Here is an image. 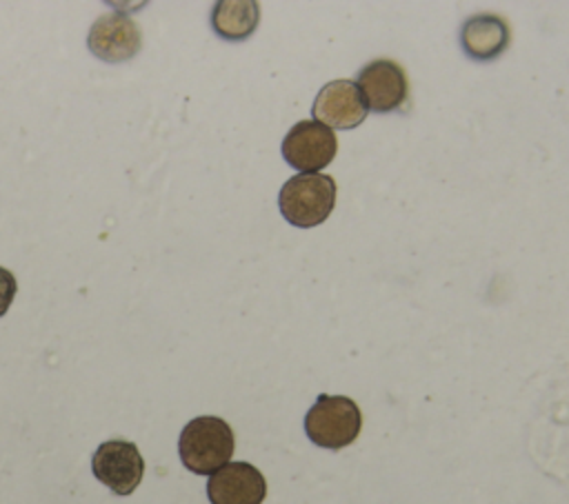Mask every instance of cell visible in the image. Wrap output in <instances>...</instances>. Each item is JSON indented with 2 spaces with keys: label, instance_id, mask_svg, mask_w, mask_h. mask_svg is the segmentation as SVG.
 <instances>
[{
  "label": "cell",
  "instance_id": "obj_8",
  "mask_svg": "<svg viewBox=\"0 0 569 504\" xmlns=\"http://www.w3.org/2000/svg\"><path fill=\"white\" fill-rule=\"evenodd\" d=\"M367 111L365 98L351 80L327 82L311 104L313 118L329 129H353L365 122Z\"/></svg>",
  "mask_w": 569,
  "mask_h": 504
},
{
  "label": "cell",
  "instance_id": "obj_1",
  "mask_svg": "<svg viewBox=\"0 0 569 504\" xmlns=\"http://www.w3.org/2000/svg\"><path fill=\"white\" fill-rule=\"evenodd\" d=\"M233 431L216 415H200L184 424L178 437V455L196 475H211L233 455Z\"/></svg>",
  "mask_w": 569,
  "mask_h": 504
},
{
  "label": "cell",
  "instance_id": "obj_9",
  "mask_svg": "<svg viewBox=\"0 0 569 504\" xmlns=\"http://www.w3.org/2000/svg\"><path fill=\"white\" fill-rule=\"evenodd\" d=\"M264 495V475L249 462H227L207 482L211 504H260Z\"/></svg>",
  "mask_w": 569,
  "mask_h": 504
},
{
  "label": "cell",
  "instance_id": "obj_11",
  "mask_svg": "<svg viewBox=\"0 0 569 504\" xmlns=\"http://www.w3.org/2000/svg\"><path fill=\"white\" fill-rule=\"evenodd\" d=\"M260 22V4L253 0H222L211 9V27L224 40H244Z\"/></svg>",
  "mask_w": 569,
  "mask_h": 504
},
{
  "label": "cell",
  "instance_id": "obj_6",
  "mask_svg": "<svg viewBox=\"0 0 569 504\" xmlns=\"http://www.w3.org/2000/svg\"><path fill=\"white\" fill-rule=\"evenodd\" d=\"M367 109L387 113L405 104L409 95V80L405 69L387 58L371 60L358 71L356 80Z\"/></svg>",
  "mask_w": 569,
  "mask_h": 504
},
{
  "label": "cell",
  "instance_id": "obj_5",
  "mask_svg": "<svg viewBox=\"0 0 569 504\" xmlns=\"http://www.w3.org/2000/svg\"><path fill=\"white\" fill-rule=\"evenodd\" d=\"M280 149L293 169L316 173L336 158L338 138L333 129L320 124L318 120H300L287 131Z\"/></svg>",
  "mask_w": 569,
  "mask_h": 504
},
{
  "label": "cell",
  "instance_id": "obj_12",
  "mask_svg": "<svg viewBox=\"0 0 569 504\" xmlns=\"http://www.w3.org/2000/svg\"><path fill=\"white\" fill-rule=\"evenodd\" d=\"M16 293H18L16 275H13L9 269L0 266V317L9 311V306H11L13 298H16Z\"/></svg>",
  "mask_w": 569,
  "mask_h": 504
},
{
  "label": "cell",
  "instance_id": "obj_3",
  "mask_svg": "<svg viewBox=\"0 0 569 504\" xmlns=\"http://www.w3.org/2000/svg\"><path fill=\"white\" fill-rule=\"evenodd\" d=\"M362 429V413L347 395L320 393L305 415L307 437L320 448H345Z\"/></svg>",
  "mask_w": 569,
  "mask_h": 504
},
{
  "label": "cell",
  "instance_id": "obj_2",
  "mask_svg": "<svg viewBox=\"0 0 569 504\" xmlns=\"http://www.w3.org/2000/svg\"><path fill=\"white\" fill-rule=\"evenodd\" d=\"M278 206L289 224L300 229L316 226L336 206V180L327 173H298L282 184Z\"/></svg>",
  "mask_w": 569,
  "mask_h": 504
},
{
  "label": "cell",
  "instance_id": "obj_10",
  "mask_svg": "<svg viewBox=\"0 0 569 504\" xmlns=\"http://www.w3.org/2000/svg\"><path fill=\"white\" fill-rule=\"evenodd\" d=\"M460 44L473 60H491L509 44V24L498 13H476L460 29Z\"/></svg>",
  "mask_w": 569,
  "mask_h": 504
},
{
  "label": "cell",
  "instance_id": "obj_4",
  "mask_svg": "<svg viewBox=\"0 0 569 504\" xmlns=\"http://www.w3.org/2000/svg\"><path fill=\"white\" fill-rule=\"evenodd\" d=\"M91 471L96 480L102 482L111 493L131 495L142 482L144 460L133 442L107 440L96 448Z\"/></svg>",
  "mask_w": 569,
  "mask_h": 504
},
{
  "label": "cell",
  "instance_id": "obj_7",
  "mask_svg": "<svg viewBox=\"0 0 569 504\" xmlns=\"http://www.w3.org/2000/svg\"><path fill=\"white\" fill-rule=\"evenodd\" d=\"M87 47L102 62H124L140 51L142 33L129 16L111 11L93 20Z\"/></svg>",
  "mask_w": 569,
  "mask_h": 504
}]
</instances>
